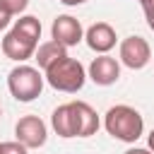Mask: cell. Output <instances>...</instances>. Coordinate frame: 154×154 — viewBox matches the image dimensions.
<instances>
[{
	"mask_svg": "<svg viewBox=\"0 0 154 154\" xmlns=\"http://www.w3.org/2000/svg\"><path fill=\"white\" fill-rule=\"evenodd\" d=\"M51 123L60 137H89L99 130V116L84 101H70L58 106L51 116Z\"/></svg>",
	"mask_w": 154,
	"mask_h": 154,
	"instance_id": "1",
	"label": "cell"
},
{
	"mask_svg": "<svg viewBox=\"0 0 154 154\" xmlns=\"http://www.w3.org/2000/svg\"><path fill=\"white\" fill-rule=\"evenodd\" d=\"M38 38H41V22L31 14L19 17L14 26L7 31V36L2 38V53L17 63L29 60L38 48Z\"/></svg>",
	"mask_w": 154,
	"mask_h": 154,
	"instance_id": "2",
	"label": "cell"
},
{
	"mask_svg": "<svg viewBox=\"0 0 154 154\" xmlns=\"http://www.w3.org/2000/svg\"><path fill=\"white\" fill-rule=\"evenodd\" d=\"M103 125H106L108 135L120 140V142H137L142 130H144L142 116L130 106H111L106 111Z\"/></svg>",
	"mask_w": 154,
	"mask_h": 154,
	"instance_id": "3",
	"label": "cell"
},
{
	"mask_svg": "<svg viewBox=\"0 0 154 154\" xmlns=\"http://www.w3.org/2000/svg\"><path fill=\"white\" fill-rule=\"evenodd\" d=\"M84 79H87V72H84L82 63L70 55H65V58L55 60L51 67H46V82L58 91L75 94L84 87Z\"/></svg>",
	"mask_w": 154,
	"mask_h": 154,
	"instance_id": "4",
	"label": "cell"
},
{
	"mask_svg": "<svg viewBox=\"0 0 154 154\" xmlns=\"http://www.w3.org/2000/svg\"><path fill=\"white\" fill-rule=\"evenodd\" d=\"M7 87H10V94L26 103V101H34L36 96H41V89H43V77L36 67H29V65H17L14 70H10L7 75Z\"/></svg>",
	"mask_w": 154,
	"mask_h": 154,
	"instance_id": "5",
	"label": "cell"
},
{
	"mask_svg": "<svg viewBox=\"0 0 154 154\" xmlns=\"http://www.w3.org/2000/svg\"><path fill=\"white\" fill-rule=\"evenodd\" d=\"M14 135H17V142H22L26 149H38L46 144V123L38 118V116H24L17 120L14 125Z\"/></svg>",
	"mask_w": 154,
	"mask_h": 154,
	"instance_id": "6",
	"label": "cell"
},
{
	"mask_svg": "<svg viewBox=\"0 0 154 154\" xmlns=\"http://www.w3.org/2000/svg\"><path fill=\"white\" fill-rule=\"evenodd\" d=\"M152 58V48L142 36H128L120 43V60L130 70H142Z\"/></svg>",
	"mask_w": 154,
	"mask_h": 154,
	"instance_id": "7",
	"label": "cell"
},
{
	"mask_svg": "<svg viewBox=\"0 0 154 154\" xmlns=\"http://www.w3.org/2000/svg\"><path fill=\"white\" fill-rule=\"evenodd\" d=\"M51 36L53 41H58L60 46L70 48V46H77L82 38H84V31H82V24L79 19L70 17V14H60L53 19L51 24Z\"/></svg>",
	"mask_w": 154,
	"mask_h": 154,
	"instance_id": "8",
	"label": "cell"
},
{
	"mask_svg": "<svg viewBox=\"0 0 154 154\" xmlns=\"http://www.w3.org/2000/svg\"><path fill=\"white\" fill-rule=\"evenodd\" d=\"M120 77V65L116 58L111 55H99L91 60L89 65V79L99 87H108V84H116Z\"/></svg>",
	"mask_w": 154,
	"mask_h": 154,
	"instance_id": "9",
	"label": "cell"
},
{
	"mask_svg": "<svg viewBox=\"0 0 154 154\" xmlns=\"http://www.w3.org/2000/svg\"><path fill=\"white\" fill-rule=\"evenodd\" d=\"M84 38H87V46H89L91 51H96V53H108V51L116 46V31H113V26L106 24V22L91 24V26L87 29Z\"/></svg>",
	"mask_w": 154,
	"mask_h": 154,
	"instance_id": "10",
	"label": "cell"
},
{
	"mask_svg": "<svg viewBox=\"0 0 154 154\" xmlns=\"http://www.w3.org/2000/svg\"><path fill=\"white\" fill-rule=\"evenodd\" d=\"M65 55H67V51H65V46H60L58 41H46V43H41V46L36 48V63H38L41 70L51 67L55 60H60V58H65Z\"/></svg>",
	"mask_w": 154,
	"mask_h": 154,
	"instance_id": "11",
	"label": "cell"
},
{
	"mask_svg": "<svg viewBox=\"0 0 154 154\" xmlns=\"http://www.w3.org/2000/svg\"><path fill=\"white\" fill-rule=\"evenodd\" d=\"M29 5V0H0V12L7 17H14L19 12H24Z\"/></svg>",
	"mask_w": 154,
	"mask_h": 154,
	"instance_id": "12",
	"label": "cell"
},
{
	"mask_svg": "<svg viewBox=\"0 0 154 154\" xmlns=\"http://www.w3.org/2000/svg\"><path fill=\"white\" fill-rule=\"evenodd\" d=\"M0 154H26L22 142H0Z\"/></svg>",
	"mask_w": 154,
	"mask_h": 154,
	"instance_id": "13",
	"label": "cell"
},
{
	"mask_svg": "<svg viewBox=\"0 0 154 154\" xmlns=\"http://www.w3.org/2000/svg\"><path fill=\"white\" fill-rule=\"evenodd\" d=\"M142 2V10H144V17H147V24L149 29L154 31V0H140Z\"/></svg>",
	"mask_w": 154,
	"mask_h": 154,
	"instance_id": "14",
	"label": "cell"
},
{
	"mask_svg": "<svg viewBox=\"0 0 154 154\" xmlns=\"http://www.w3.org/2000/svg\"><path fill=\"white\" fill-rule=\"evenodd\" d=\"M123 154H154V152H149V149H140V147H135V149H128V152H123Z\"/></svg>",
	"mask_w": 154,
	"mask_h": 154,
	"instance_id": "15",
	"label": "cell"
},
{
	"mask_svg": "<svg viewBox=\"0 0 154 154\" xmlns=\"http://www.w3.org/2000/svg\"><path fill=\"white\" fill-rule=\"evenodd\" d=\"M10 19H12V17H7V14H2V12H0V31H2V29L10 24Z\"/></svg>",
	"mask_w": 154,
	"mask_h": 154,
	"instance_id": "16",
	"label": "cell"
},
{
	"mask_svg": "<svg viewBox=\"0 0 154 154\" xmlns=\"http://www.w3.org/2000/svg\"><path fill=\"white\" fill-rule=\"evenodd\" d=\"M147 144H149V152H154V130L149 132V137H147Z\"/></svg>",
	"mask_w": 154,
	"mask_h": 154,
	"instance_id": "17",
	"label": "cell"
},
{
	"mask_svg": "<svg viewBox=\"0 0 154 154\" xmlns=\"http://www.w3.org/2000/svg\"><path fill=\"white\" fill-rule=\"evenodd\" d=\"M63 5H82V2H87V0H60Z\"/></svg>",
	"mask_w": 154,
	"mask_h": 154,
	"instance_id": "18",
	"label": "cell"
},
{
	"mask_svg": "<svg viewBox=\"0 0 154 154\" xmlns=\"http://www.w3.org/2000/svg\"><path fill=\"white\" fill-rule=\"evenodd\" d=\"M0 113H2V111H0Z\"/></svg>",
	"mask_w": 154,
	"mask_h": 154,
	"instance_id": "19",
	"label": "cell"
}]
</instances>
